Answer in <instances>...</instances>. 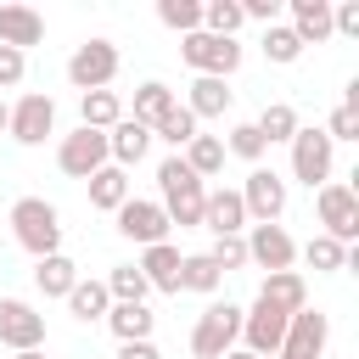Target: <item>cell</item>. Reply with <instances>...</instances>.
<instances>
[{
	"label": "cell",
	"instance_id": "cell-1",
	"mask_svg": "<svg viewBox=\"0 0 359 359\" xmlns=\"http://www.w3.org/2000/svg\"><path fill=\"white\" fill-rule=\"evenodd\" d=\"M157 191H163V213H168V224H180V230H196L202 224V202H208V185L185 168V157L174 151V157H163L157 163Z\"/></svg>",
	"mask_w": 359,
	"mask_h": 359
},
{
	"label": "cell",
	"instance_id": "cell-2",
	"mask_svg": "<svg viewBox=\"0 0 359 359\" xmlns=\"http://www.w3.org/2000/svg\"><path fill=\"white\" fill-rule=\"evenodd\" d=\"M11 236H17L22 252L50 258V252H62V213L45 196H17L11 202Z\"/></svg>",
	"mask_w": 359,
	"mask_h": 359
},
{
	"label": "cell",
	"instance_id": "cell-3",
	"mask_svg": "<svg viewBox=\"0 0 359 359\" xmlns=\"http://www.w3.org/2000/svg\"><path fill=\"white\" fill-rule=\"evenodd\" d=\"M241 342V309L236 303H208L191 325V353L196 359H224Z\"/></svg>",
	"mask_w": 359,
	"mask_h": 359
},
{
	"label": "cell",
	"instance_id": "cell-4",
	"mask_svg": "<svg viewBox=\"0 0 359 359\" xmlns=\"http://www.w3.org/2000/svg\"><path fill=\"white\" fill-rule=\"evenodd\" d=\"M180 56H185V67L196 79H230L241 67V45L236 39H219V34H202V28L180 39Z\"/></svg>",
	"mask_w": 359,
	"mask_h": 359
},
{
	"label": "cell",
	"instance_id": "cell-5",
	"mask_svg": "<svg viewBox=\"0 0 359 359\" xmlns=\"http://www.w3.org/2000/svg\"><path fill=\"white\" fill-rule=\"evenodd\" d=\"M112 79H118V45H112V39H84V45L67 56V84H73L79 95L107 90Z\"/></svg>",
	"mask_w": 359,
	"mask_h": 359
},
{
	"label": "cell",
	"instance_id": "cell-6",
	"mask_svg": "<svg viewBox=\"0 0 359 359\" xmlns=\"http://www.w3.org/2000/svg\"><path fill=\"white\" fill-rule=\"evenodd\" d=\"M286 146H292V180H303L309 191H320V185L331 180V163H337L331 135H325V129H297Z\"/></svg>",
	"mask_w": 359,
	"mask_h": 359
},
{
	"label": "cell",
	"instance_id": "cell-7",
	"mask_svg": "<svg viewBox=\"0 0 359 359\" xmlns=\"http://www.w3.org/2000/svg\"><path fill=\"white\" fill-rule=\"evenodd\" d=\"M314 208H320V236H331V241H353L359 236V196H353V185H337V180H325L320 191H314Z\"/></svg>",
	"mask_w": 359,
	"mask_h": 359
},
{
	"label": "cell",
	"instance_id": "cell-8",
	"mask_svg": "<svg viewBox=\"0 0 359 359\" xmlns=\"http://www.w3.org/2000/svg\"><path fill=\"white\" fill-rule=\"evenodd\" d=\"M236 196H241V208H247V224H275V219L286 213V180H280L275 168H252Z\"/></svg>",
	"mask_w": 359,
	"mask_h": 359
},
{
	"label": "cell",
	"instance_id": "cell-9",
	"mask_svg": "<svg viewBox=\"0 0 359 359\" xmlns=\"http://www.w3.org/2000/svg\"><path fill=\"white\" fill-rule=\"evenodd\" d=\"M56 129V101L50 95H39V90H28L22 101H11V118H6V135L17 140V146H45V135Z\"/></svg>",
	"mask_w": 359,
	"mask_h": 359
},
{
	"label": "cell",
	"instance_id": "cell-10",
	"mask_svg": "<svg viewBox=\"0 0 359 359\" xmlns=\"http://www.w3.org/2000/svg\"><path fill=\"white\" fill-rule=\"evenodd\" d=\"M56 168L67 174V180H90L95 168H107V135L101 129H73V135H62V146H56Z\"/></svg>",
	"mask_w": 359,
	"mask_h": 359
},
{
	"label": "cell",
	"instance_id": "cell-11",
	"mask_svg": "<svg viewBox=\"0 0 359 359\" xmlns=\"http://www.w3.org/2000/svg\"><path fill=\"white\" fill-rule=\"evenodd\" d=\"M325 342H331V320L320 309H297L286 320V337H280V353L275 359H320Z\"/></svg>",
	"mask_w": 359,
	"mask_h": 359
},
{
	"label": "cell",
	"instance_id": "cell-12",
	"mask_svg": "<svg viewBox=\"0 0 359 359\" xmlns=\"http://www.w3.org/2000/svg\"><path fill=\"white\" fill-rule=\"evenodd\" d=\"M0 342L11 353H28V348H45V314L22 297H0Z\"/></svg>",
	"mask_w": 359,
	"mask_h": 359
},
{
	"label": "cell",
	"instance_id": "cell-13",
	"mask_svg": "<svg viewBox=\"0 0 359 359\" xmlns=\"http://www.w3.org/2000/svg\"><path fill=\"white\" fill-rule=\"evenodd\" d=\"M286 320L292 314H280L275 303H252V314H241V348L247 353H258V359H275L280 353V337H286Z\"/></svg>",
	"mask_w": 359,
	"mask_h": 359
},
{
	"label": "cell",
	"instance_id": "cell-14",
	"mask_svg": "<svg viewBox=\"0 0 359 359\" xmlns=\"http://www.w3.org/2000/svg\"><path fill=\"white\" fill-rule=\"evenodd\" d=\"M241 241H247V264H258L264 275H275V269H292V258H297V241H292L280 224H252Z\"/></svg>",
	"mask_w": 359,
	"mask_h": 359
},
{
	"label": "cell",
	"instance_id": "cell-15",
	"mask_svg": "<svg viewBox=\"0 0 359 359\" xmlns=\"http://www.w3.org/2000/svg\"><path fill=\"white\" fill-rule=\"evenodd\" d=\"M168 213L157 208V202H140V196H129L123 208H118V236H129V241H140V247H157V241H168Z\"/></svg>",
	"mask_w": 359,
	"mask_h": 359
},
{
	"label": "cell",
	"instance_id": "cell-16",
	"mask_svg": "<svg viewBox=\"0 0 359 359\" xmlns=\"http://www.w3.org/2000/svg\"><path fill=\"white\" fill-rule=\"evenodd\" d=\"M146 151H151V129H146V123H135V118L123 112V118H118V123L107 129V163L129 174V168H135V163H140Z\"/></svg>",
	"mask_w": 359,
	"mask_h": 359
},
{
	"label": "cell",
	"instance_id": "cell-17",
	"mask_svg": "<svg viewBox=\"0 0 359 359\" xmlns=\"http://www.w3.org/2000/svg\"><path fill=\"white\" fill-rule=\"evenodd\" d=\"M180 247L174 241H157V247H140V258H135V269L146 275V286L151 292H180Z\"/></svg>",
	"mask_w": 359,
	"mask_h": 359
},
{
	"label": "cell",
	"instance_id": "cell-18",
	"mask_svg": "<svg viewBox=\"0 0 359 359\" xmlns=\"http://www.w3.org/2000/svg\"><path fill=\"white\" fill-rule=\"evenodd\" d=\"M202 230H213V236H241L247 230V208H241V196L236 191H208V202H202Z\"/></svg>",
	"mask_w": 359,
	"mask_h": 359
},
{
	"label": "cell",
	"instance_id": "cell-19",
	"mask_svg": "<svg viewBox=\"0 0 359 359\" xmlns=\"http://www.w3.org/2000/svg\"><path fill=\"white\" fill-rule=\"evenodd\" d=\"M39 39H45V17L34 6H0V45L28 56V45H39Z\"/></svg>",
	"mask_w": 359,
	"mask_h": 359
},
{
	"label": "cell",
	"instance_id": "cell-20",
	"mask_svg": "<svg viewBox=\"0 0 359 359\" xmlns=\"http://www.w3.org/2000/svg\"><path fill=\"white\" fill-rule=\"evenodd\" d=\"M303 45H325L331 39V0H292V22H286Z\"/></svg>",
	"mask_w": 359,
	"mask_h": 359
},
{
	"label": "cell",
	"instance_id": "cell-21",
	"mask_svg": "<svg viewBox=\"0 0 359 359\" xmlns=\"http://www.w3.org/2000/svg\"><path fill=\"white\" fill-rule=\"evenodd\" d=\"M34 286L39 297H67L79 286V264L67 252H50V258H34Z\"/></svg>",
	"mask_w": 359,
	"mask_h": 359
},
{
	"label": "cell",
	"instance_id": "cell-22",
	"mask_svg": "<svg viewBox=\"0 0 359 359\" xmlns=\"http://www.w3.org/2000/svg\"><path fill=\"white\" fill-rule=\"evenodd\" d=\"M258 297H264V303H275L280 314H297V309H309V286H303V275H297V269H275V275H264Z\"/></svg>",
	"mask_w": 359,
	"mask_h": 359
},
{
	"label": "cell",
	"instance_id": "cell-23",
	"mask_svg": "<svg viewBox=\"0 0 359 359\" xmlns=\"http://www.w3.org/2000/svg\"><path fill=\"white\" fill-rule=\"evenodd\" d=\"M107 325H112L118 342H151L157 314H151L146 303H112V309H107Z\"/></svg>",
	"mask_w": 359,
	"mask_h": 359
},
{
	"label": "cell",
	"instance_id": "cell-24",
	"mask_svg": "<svg viewBox=\"0 0 359 359\" xmlns=\"http://www.w3.org/2000/svg\"><path fill=\"white\" fill-rule=\"evenodd\" d=\"M185 112H191L196 123H202V118H224V112H230V84H224V79H191Z\"/></svg>",
	"mask_w": 359,
	"mask_h": 359
},
{
	"label": "cell",
	"instance_id": "cell-25",
	"mask_svg": "<svg viewBox=\"0 0 359 359\" xmlns=\"http://www.w3.org/2000/svg\"><path fill=\"white\" fill-rule=\"evenodd\" d=\"M84 185H90V208H101V213H118V208L129 202V174H123V168H112V163H107V168H95Z\"/></svg>",
	"mask_w": 359,
	"mask_h": 359
},
{
	"label": "cell",
	"instance_id": "cell-26",
	"mask_svg": "<svg viewBox=\"0 0 359 359\" xmlns=\"http://www.w3.org/2000/svg\"><path fill=\"white\" fill-rule=\"evenodd\" d=\"M118 118H123V101H118L112 90H90V95H79V123H84V129H101V135H107Z\"/></svg>",
	"mask_w": 359,
	"mask_h": 359
},
{
	"label": "cell",
	"instance_id": "cell-27",
	"mask_svg": "<svg viewBox=\"0 0 359 359\" xmlns=\"http://www.w3.org/2000/svg\"><path fill=\"white\" fill-rule=\"evenodd\" d=\"M219 280H224V275H219V264H213L208 252H185V258H180V292H202V297H213Z\"/></svg>",
	"mask_w": 359,
	"mask_h": 359
},
{
	"label": "cell",
	"instance_id": "cell-28",
	"mask_svg": "<svg viewBox=\"0 0 359 359\" xmlns=\"http://www.w3.org/2000/svg\"><path fill=\"white\" fill-rule=\"evenodd\" d=\"M62 303H67V314H73V320H84V325H90V320H107V309H112V297H107V286H101V280H79Z\"/></svg>",
	"mask_w": 359,
	"mask_h": 359
},
{
	"label": "cell",
	"instance_id": "cell-29",
	"mask_svg": "<svg viewBox=\"0 0 359 359\" xmlns=\"http://www.w3.org/2000/svg\"><path fill=\"white\" fill-rule=\"evenodd\" d=\"M196 135H202V129H196V118H191V112H185L180 101H174V107H168V112H163V118L151 123V140H168L174 151H185V146H191Z\"/></svg>",
	"mask_w": 359,
	"mask_h": 359
},
{
	"label": "cell",
	"instance_id": "cell-30",
	"mask_svg": "<svg viewBox=\"0 0 359 359\" xmlns=\"http://www.w3.org/2000/svg\"><path fill=\"white\" fill-rule=\"evenodd\" d=\"M180 157H185V168H191L196 180H213V174L224 168V140H219V135H196Z\"/></svg>",
	"mask_w": 359,
	"mask_h": 359
},
{
	"label": "cell",
	"instance_id": "cell-31",
	"mask_svg": "<svg viewBox=\"0 0 359 359\" xmlns=\"http://www.w3.org/2000/svg\"><path fill=\"white\" fill-rule=\"evenodd\" d=\"M168 107H174V90H168V84H163V79H146V84H140V90H135V112H129V118H135V123H146V129H151V123H157V118H163V112H168Z\"/></svg>",
	"mask_w": 359,
	"mask_h": 359
},
{
	"label": "cell",
	"instance_id": "cell-32",
	"mask_svg": "<svg viewBox=\"0 0 359 359\" xmlns=\"http://www.w3.org/2000/svg\"><path fill=\"white\" fill-rule=\"evenodd\" d=\"M252 129H258V135H264V140L275 146V140H292V135H297L303 123H297V112H292L286 101H269V107H264V112L252 118Z\"/></svg>",
	"mask_w": 359,
	"mask_h": 359
},
{
	"label": "cell",
	"instance_id": "cell-33",
	"mask_svg": "<svg viewBox=\"0 0 359 359\" xmlns=\"http://www.w3.org/2000/svg\"><path fill=\"white\" fill-rule=\"evenodd\" d=\"M101 286H107V297H112V303H146V292H151V286H146V275H140L135 264H112V275H107Z\"/></svg>",
	"mask_w": 359,
	"mask_h": 359
},
{
	"label": "cell",
	"instance_id": "cell-34",
	"mask_svg": "<svg viewBox=\"0 0 359 359\" xmlns=\"http://www.w3.org/2000/svg\"><path fill=\"white\" fill-rule=\"evenodd\" d=\"M247 17H241V6L236 0H202V34H219V39H236V28H241Z\"/></svg>",
	"mask_w": 359,
	"mask_h": 359
},
{
	"label": "cell",
	"instance_id": "cell-35",
	"mask_svg": "<svg viewBox=\"0 0 359 359\" xmlns=\"http://www.w3.org/2000/svg\"><path fill=\"white\" fill-rule=\"evenodd\" d=\"M157 22L174 34H196L202 28V0H157Z\"/></svg>",
	"mask_w": 359,
	"mask_h": 359
},
{
	"label": "cell",
	"instance_id": "cell-36",
	"mask_svg": "<svg viewBox=\"0 0 359 359\" xmlns=\"http://www.w3.org/2000/svg\"><path fill=\"white\" fill-rule=\"evenodd\" d=\"M264 56L280 62V67H292V62L303 56V39H297L286 22H269V28H264Z\"/></svg>",
	"mask_w": 359,
	"mask_h": 359
},
{
	"label": "cell",
	"instance_id": "cell-37",
	"mask_svg": "<svg viewBox=\"0 0 359 359\" xmlns=\"http://www.w3.org/2000/svg\"><path fill=\"white\" fill-rule=\"evenodd\" d=\"M269 151V140L252 129V123H230V135H224V157H241V163H258Z\"/></svg>",
	"mask_w": 359,
	"mask_h": 359
},
{
	"label": "cell",
	"instance_id": "cell-38",
	"mask_svg": "<svg viewBox=\"0 0 359 359\" xmlns=\"http://www.w3.org/2000/svg\"><path fill=\"white\" fill-rule=\"evenodd\" d=\"M303 258H309V269H320V275L348 269V247H342V241H331V236H314V241L303 247Z\"/></svg>",
	"mask_w": 359,
	"mask_h": 359
},
{
	"label": "cell",
	"instance_id": "cell-39",
	"mask_svg": "<svg viewBox=\"0 0 359 359\" xmlns=\"http://www.w3.org/2000/svg\"><path fill=\"white\" fill-rule=\"evenodd\" d=\"M208 258L219 264V275H224V269H241V264H247V241H241V236H213Z\"/></svg>",
	"mask_w": 359,
	"mask_h": 359
},
{
	"label": "cell",
	"instance_id": "cell-40",
	"mask_svg": "<svg viewBox=\"0 0 359 359\" xmlns=\"http://www.w3.org/2000/svg\"><path fill=\"white\" fill-rule=\"evenodd\" d=\"M22 73H28V56H22V50H11V45H0V90H17V84H22Z\"/></svg>",
	"mask_w": 359,
	"mask_h": 359
},
{
	"label": "cell",
	"instance_id": "cell-41",
	"mask_svg": "<svg viewBox=\"0 0 359 359\" xmlns=\"http://www.w3.org/2000/svg\"><path fill=\"white\" fill-rule=\"evenodd\" d=\"M325 135H331V146H337V140H359V112L337 107V112L325 118Z\"/></svg>",
	"mask_w": 359,
	"mask_h": 359
},
{
	"label": "cell",
	"instance_id": "cell-42",
	"mask_svg": "<svg viewBox=\"0 0 359 359\" xmlns=\"http://www.w3.org/2000/svg\"><path fill=\"white\" fill-rule=\"evenodd\" d=\"M236 6H241V17H252V22H264V28H269L275 11H280V0H236Z\"/></svg>",
	"mask_w": 359,
	"mask_h": 359
},
{
	"label": "cell",
	"instance_id": "cell-43",
	"mask_svg": "<svg viewBox=\"0 0 359 359\" xmlns=\"http://www.w3.org/2000/svg\"><path fill=\"white\" fill-rule=\"evenodd\" d=\"M118 359H163L157 342H118Z\"/></svg>",
	"mask_w": 359,
	"mask_h": 359
},
{
	"label": "cell",
	"instance_id": "cell-44",
	"mask_svg": "<svg viewBox=\"0 0 359 359\" xmlns=\"http://www.w3.org/2000/svg\"><path fill=\"white\" fill-rule=\"evenodd\" d=\"M11 359H45V348H28V353H11Z\"/></svg>",
	"mask_w": 359,
	"mask_h": 359
},
{
	"label": "cell",
	"instance_id": "cell-45",
	"mask_svg": "<svg viewBox=\"0 0 359 359\" xmlns=\"http://www.w3.org/2000/svg\"><path fill=\"white\" fill-rule=\"evenodd\" d=\"M224 359H258V353H247V348H230V353H224Z\"/></svg>",
	"mask_w": 359,
	"mask_h": 359
},
{
	"label": "cell",
	"instance_id": "cell-46",
	"mask_svg": "<svg viewBox=\"0 0 359 359\" xmlns=\"http://www.w3.org/2000/svg\"><path fill=\"white\" fill-rule=\"evenodd\" d=\"M6 118H11V107H6V95H0V129H6Z\"/></svg>",
	"mask_w": 359,
	"mask_h": 359
},
{
	"label": "cell",
	"instance_id": "cell-47",
	"mask_svg": "<svg viewBox=\"0 0 359 359\" xmlns=\"http://www.w3.org/2000/svg\"><path fill=\"white\" fill-rule=\"evenodd\" d=\"M320 359H331V353H320Z\"/></svg>",
	"mask_w": 359,
	"mask_h": 359
}]
</instances>
